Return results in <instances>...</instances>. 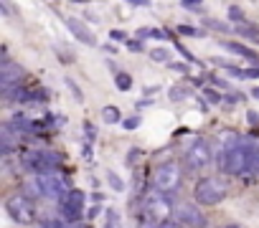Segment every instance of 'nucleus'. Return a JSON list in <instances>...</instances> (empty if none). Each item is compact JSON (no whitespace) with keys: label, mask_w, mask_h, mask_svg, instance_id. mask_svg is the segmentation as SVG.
<instances>
[{"label":"nucleus","mask_w":259,"mask_h":228,"mask_svg":"<svg viewBox=\"0 0 259 228\" xmlns=\"http://www.w3.org/2000/svg\"><path fill=\"white\" fill-rule=\"evenodd\" d=\"M23 193H26L28 198H38V195H44V193H41V185H38V180H36V178L26 180V185H23Z\"/></svg>","instance_id":"obj_15"},{"label":"nucleus","mask_w":259,"mask_h":228,"mask_svg":"<svg viewBox=\"0 0 259 228\" xmlns=\"http://www.w3.org/2000/svg\"><path fill=\"white\" fill-rule=\"evenodd\" d=\"M181 8H183V11H193V13H201V16H203V6H201V3H193V0H183Z\"/></svg>","instance_id":"obj_19"},{"label":"nucleus","mask_w":259,"mask_h":228,"mask_svg":"<svg viewBox=\"0 0 259 228\" xmlns=\"http://www.w3.org/2000/svg\"><path fill=\"white\" fill-rule=\"evenodd\" d=\"M138 125H140V117H130V120H124V122H122V127H124V130H135Z\"/></svg>","instance_id":"obj_24"},{"label":"nucleus","mask_w":259,"mask_h":228,"mask_svg":"<svg viewBox=\"0 0 259 228\" xmlns=\"http://www.w3.org/2000/svg\"><path fill=\"white\" fill-rule=\"evenodd\" d=\"M107 180H109V185H112L114 190H122V188H124V185H122V180H119L112 170H107Z\"/></svg>","instance_id":"obj_21"},{"label":"nucleus","mask_w":259,"mask_h":228,"mask_svg":"<svg viewBox=\"0 0 259 228\" xmlns=\"http://www.w3.org/2000/svg\"><path fill=\"white\" fill-rule=\"evenodd\" d=\"M6 213H8L16 223H21V225H28V223L36 220V208H33V203H31V198H28L26 193H13V195H8V200H6Z\"/></svg>","instance_id":"obj_4"},{"label":"nucleus","mask_w":259,"mask_h":228,"mask_svg":"<svg viewBox=\"0 0 259 228\" xmlns=\"http://www.w3.org/2000/svg\"><path fill=\"white\" fill-rule=\"evenodd\" d=\"M153 185H155V193H163V195H170L181 188V165L178 162H163L155 175H153Z\"/></svg>","instance_id":"obj_3"},{"label":"nucleus","mask_w":259,"mask_h":228,"mask_svg":"<svg viewBox=\"0 0 259 228\" xmlns=\"http://www.w3.org/2000/svg\"><path fill=\"white\" fill-rule=\"evenodd\" d=\"M176 218L181 220V225H188V228H206V215L196 208V205H178L176 208Z\"/></svg>","instance_id":"obj_9"},{"label":"nucleus","mask_w":259,"mask_h":228,"mask_svg":"<svg viewBox=\"0 0 259 228\" xmlns=\"http://www.w3.org/2000/svg\"><path fill=\"white\" fill-rule=\"evenodd\" d=\"M150 59L158 61V64H170V51L168 48H153L150 51Z\"/></svg>","instance_id":"obj_16"},{"label":"nucleus","mask_w":259,"mask_h":228,"mask_svg":"<svg viewBox=\"0 0 259 228\" xmlns=\"http://www.w3.org/2000/svg\"><path fill=\"white\" fill-rule=\"evenodd\" d=\"M102 120H104L107 125H117V122H119V109H117V106H104V109H102Z\"/></svg>","instance_id":"obj_14"},{"label":"nucleus","mask_w":259,"mask_h":228,"mask_svg":"<svg viewBox=\"0 0 259 228\" xmlns=\"http://www.w3.org/2000/svg\"><path fill=\"white\" fill-rule=\"evenodd\" d=\"M183 162H186V170H191V173H198V170L208 167V165H211V145H208L206 140L193 142V145L186 150Z\"/></svg>","instance_id":"obj_5"},{"label":"nucleus","mask_w":259,"mask_h":228,"mask_svg":"<svg viewBox=\"0 0 259 228\" xmlns=\"http://www.w3.org/2000/svg\"><path fill=\"white\" fill-rule=\"evenodd\" d=\"M66 84H69V89H71V91H74V96H76V99H79V101H81V99H84V94H81V91H79V89H76V84H74V81H71V79H69V81H66Z\"/></svg>","instance_id":"obj_29"},{"label":"nucleus","mask_w":259,"mask_h":228,"mask_svg":"<svg viewBox=\"0 0 259 228\" xmlns=\"http://www.w3.org/2000/svg\"><path fill=\"white\" fill-rule=\"evenodd\" d=\"M186 96H188V91H186L183 86H173V89H170V99H173V101H181V99H186Z\"/></svg>","instance_id":"obj_20"},{"label":"nucleus","mask_w":259,"mask_h":228,"mask_svg":"<svg viewBox=\"0 0 259 228\" xmlns=\"http://www.w3.org/2000/svg\"><path fill=\"white\" fill-rule=\"evenodd\" d=\"M229 18H231V21H236L239 26H241V23H246V18H244V11H241L239 6H229Z\"/></svg>","instance_id":"obj_18"},{"label":"nucleus","mask_w":259,"mask_h":228,"mask_svg":"<svg viewBox=\"0 0 259 228\" xmlns=\"http://www.w3.org/2000/svg\"><path fill=\"white\" fill-rule=\"evenodd\" d=\"M0 11H6V16H11V6L8 3H0Z\"/></svg>","instance_id":"obj_34"},{"label":"nucleus","mask_w":259,"mask_h":228,"mask_svg":"<svg viewBox=\"0 0 259 228\" xmlns=\"http://www.w3.org/2000/svg\"><path fill=\"white\" fill-rule=\"evenodd\" d=\"M219 228H241V225H236V223H226V225H219Z\"/></svg>","instance_id":"obj_35"},{"label":"nucleus","mask_w":259,"mask_h":228,"mask_svg":"<svg viewBox=\"0 0 259 228\" xmlns=\"http://www.w3.org/2000/svg\"><path fill=\"white\" fill-rule=\"evenodd\" d=\"M251 94H254V96H256V99H259V86H256V89H254V91H251Z\"/></svg>","instance_id":"obj_37"},{"label":"nucleus","mask_w":259,"mask_h":228,"mask_svg":"<svg viewBox=\"0 0 259 228\" xmlns=\"http://www.w3.org/2000/svg\"><path fill=\"white\" fill-rule=\"evenodd\" d=\"M107 228H117V210H107Z\"/></svg>","instance_id":"obj_25"},{"label":"nucleus","mask_w":259,"mask_h":228,"mask_svg":"<svg viewBox=\"0 0 259 228\" xmlns=\"http://www.w3.org/2000/svg\"><path fill=\"white\" fill-rule=\"evenodd\" d=\"M221 46H224L226 51L236 53V56H244V59H251V61H254V51L246 48V46H241V43H236V41H221Z\"/></svg>","instance_id":"obj_11"},{"label":"nucleus","mask_w":259,"mask_h":228,"mask_svg":"<svg viewBox=\"0 0 259 228\" xmlns=\"http://www.w3.org/2000/svg\"><path fill=\"white\" fill-rule=\"evenodd\" d=\"M140 155H143V152H140L138 147H133V150H130V157H127V162H130V165H135V162L140 160Z\"/></svg>","instance_id":"obj_26"},{"label":"nucleus","mask_w":259,"mask_h":228,"mask_svg":"<svg viewBox=\"0 0 259 228\" xmlns=\"http://www.w3.org/2000/svg\"><path fill=\"white\" fill-rule=\"evenodd\" d=\"M170 215H173L170 198L163 195V193H150V195L145 198V203H143L140 223H143L145 228H163Z\"/></svg>","instance_id":"obj_1"},{"label":"nucleus","mask_w":259,"mask_h":228,"mask_svg":"<svg viewBox=\"0 0 259 228\" xmlns=\"http://www.w3.org/2000/svg\"><path fill=\"white\" fill-rule=\"evenodd\" d=\"M170 69H176V71H183V74H186V64H170Z\"/></svg>","instance_id":"obj_33"},{"label":"nucleus","mask_w":259,"mask_h":228,"mask_svg":"<svg viewBox=\"0 0 259 228\" xmlns=\"http://www.w3.org/2000/svg\"><path fill=\"white\" fill-rule=\"evenodd\" d=\"M84 200H87V195H84L81 190H69V193L59 200L61 218H64L66 223L79 220V218H81V213H84Z\"/></svg>","instance_id":"obj_6"},{"label":"nucleus","mask_w":259,"mask_h":228,"mask_svg":"<svg viewBox=\"0 0 259 228\" xmlns=\"http://www.w3.org/2000/svg\"><path fill=\"white\" fill-rule=\"evenodd\" d=\"M36 180H38V185H41V193H44V198H64L71 188H69V183H66V178L64 175H59V173H44V175H36Z\"/></svg>","instance_id":"obj_7"},{"label":"nucleus","mask_w":259,"mask_h":228,"mask_svg":"<svg viewBox=\"0 0 259 228\" xmlns=\"http://www.w3.org/2000/svg\"><path fill=\"white\" fill-rule=\"evenodd\" d=\"M23 79V69L13 61H3V66H0V86H3V94H13L16 86L21 84Z\"/></svg>","instance_id":"obj_8"},{"label":"nucleus","mask_w":259,"mask_h":228,"mask_svg":"<svg viewBox=\"0 0 259 228\" xmlns=\"http://www.w3.org/2000/svg\"><path fill=\"white\" fill-rule=\"evenodd\" d=\"M178 33H183V36H203L198 28H193V26H178Z\"/></svg>","instance_id":"obj_22"},{"label":"nucleus","mask_w":259,"mask_h":228,"mask_svg":"<svg viewBox=\"0 0 259 228\" xmlns=\"http://www.w3.org/2000/svg\"><path fill=\"white\" fill-rule=\"evenodd\" d=\"M244 79H259V69H244Z\"/></svg>","instance_id":"obj_30"},{"label":"nucleus","mask_w":259,"mask_h":228,"mask_svg":"<svg viewBox=\"0 0 259 228\" xmlns=\"http://www.w3.org/2000/svg\"><path fill=\"white\" fill-rule=\"evenodd\" d=\"M226 183L221 178H203L196 183L193 188V195L201 205H219L224 198H226Z\"/></svg>","instance_id":"obj_2"},{"label":"nucleus","mask_w":259,"mask_h":228,"mask_svg":"<svg viewBox=\"0 0 259 228\" xmlns=\"http://www.w3.org/2000/svg\"><path fill=\"white\" fill-rule=\"evenodd\" d=\"M124 38H127L124 31H112V41H124Z\"/></svg>","instance_id":"obj_31"},{"label":"nucleus","mask_w":259,"mask_h":228,"mask_svg":"<svg viewBox=\"0 0 259 228\" xmlns=\"http://www.w3.org/2000/svg\"><path fill=\"white\" fill-rule=\"evenodd\" d=\"M206 26H208V28H216V31H226V23H221V21H211V18H206Z\"/></svg>","instance_id":"obj_27"},{"label":"nucleus","mask_w":259,"mask_h":228,"mask_svg":"<svg viewBox=\"0 0 259 228\" xmlns=\"http://www.w3.org/2000/svg\"><path fill=\"white\" fill-rule=\"evenodd\" d=\"M66 28L74 33V38L76 41H81L84 46H94L97 43V38H94V33L79 21V18H66Z\"/></svg>","instance_id":"obj_10"},{"label":"nucleus","mask_w":259,"mask_h":228,"mask_svg":"<svg viewBox=\"0 0 259 228\" xmlns=\"http://www.w3.org/2000/svg\"><path fill=\"white\" fill-rule=\"evenodd\" d=\"M236 33H239L241 38L251 41V43H259V28H256V26H251V23H241V26L236 28Z\"/></svg>","instance_id":"obj_12"},{"label":"nucleus","mask_w":259,"mask_h":228,"mask_svg":"<svg viewBox=\"0 0 259 228\" xmlns=\"http://www.w3.org/2000/svg\"><path fill=\"white\" fill-rule=\"evenodd\" d=\"M163 228H186V225H170V223H165Z\"/></svg>","instance_id":"obj_36"},{"label":"nucleus","mask_w":259,"mask_h":228,"mask_svg":"<svg viewBox=\"0 0 259 228\" xmlns=\"http://www.w3.org/2000/svg\"><path fill=\"white\" fill-rule=\"evenodd\" d=\"M41 228H66V225H64L61 220H44Z\"/></svg>","instance_id":"obj_28"},{"label":"nucleus","mask_w":259,"mask_h":228,"mask_svg":"<svg viewBox=\"0 0 259 228\" xmlns=\"http://www.w3.org/2000/svg\"><path fill=\"white\" fill-rule=\"evenodd\" d=\"M138 38L140 41H145V38H168V33L160 31V28H140L138 31Z\"/></svg>","instance_id":"obj_13"},{"label":"nucleus","mask_w":259,"mask_h":228,"mask_svg":"<svg viewBox=\"0 0 259 228\" xmlns=\"http://www.w3.org/2000/svg\"><path fill=\"white\" fill-rule=\"evenodd\" d=\"M203 94H206V99H208L211 104H219V101H221V94L213 91V89H203Z\"/></svg>","instance_id":"obj_23"},{"label":"nucleus","mask_w":259,"mask_h":228,"mask_svg":"<svg viewBox=\"0 0 259 228\" xmlns=\"http://www.w3.org/2000/svg\"><path fill=\"white\" fill-rule=\"evenodd\" d=\"M84 18H87L89 23H97V21H99V18H97V16L92 13V11H84Z\"/></svg>","instance_id":"obj_32"},{"label":"nucleus","mask_w":259,"mask_h":228,"mask_svg":"<svg viewBox=\"0 0 259 228\" xmlns=\"http://www.w3.org/2000/svg\"><path fill=\"white\" fill-rule=\"evenodd\" d=\"M114 84H117V89L127 91L130 86H133V79H130V74H124V71H117V76H114Z\"/></svg>","instance_id":"obj_17"}]
</instances>
